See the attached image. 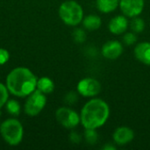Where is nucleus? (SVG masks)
I'll return each instance as SVG.
<instances>
[{
    "label": "nucleus",
    "instance_id": "1",
    "mask_svg": "<svg viewBox=\"0 0 150 150\" xmlns=\"http://www.w3.org/2000/svg\"><path fill=\"white\" fill-rule=\"evenodd\" d=\"M37 77L27 68L13 69L6 77V87L16 97L25 98L36 90Z\"/></svg>",
    "mask_w": 150,
    "mask_h": 150
},
{
    "label": "nucleus",
    "instance_id": "2",
    "mask_svg": "<svg viewBox=\"0 0 150 150\" xmlns=\"http://www.w3.org/2000/svg\"><path fill=\"white\" fill-rule=\"evenodd\" d=\"M109 115L108 104L101 98H92L82 108L80 121L85 129H97L105 124Z\"/></svg>",
    "mask_w": 150,
    "mask_h": 150
},
{
    "label": "nucleus",
    "instance_id": "3",
    "mask_svg": "<svg viewBox=\"0 0 150 150\" xmlns=\"http://www.w3.org/2000/svg\"><path fill=\"white\" fill-rule=\"evenodd\" d=\"M59 16L66 25L76 26L83 21V10L77 2L68 0L60 5Z\"/></svg>",
    "mask_w": 150,
    "mask_h": 150
},
{
    "label": "nucleus",
    "instance_id": "4",
    "mask_svg": "<svg viewBox=\"0 0 150 150\" xmlns=\"http://www.w3.org/2000/svg\"><path fill=\"white\" fill-rule=\"evenodd\" d=\"M0 134L9 145L18 146L23 139V126L16 119H8L1 123Z\"/></svg>",
    "mask_w": 150,
    "mask_h": 150
},
{
    "label": "nucleus",
    "instance_id": "5",
    "mask_svg": "<svg viewBox=\"0 0 150 150\" xmlns=\"http://www.w3.org/2000/svg\"><path fill=\"white\" fill-rule=\"evenodd\" d=\"M46 104L47 98L45 94L39 90H35L27 96V99L24 106L25 113L31 117L37 116L44 109Z\"/></svg>",
    "mask_w": 150,
    "mask_h": 150
},
{
    "label": "nucleus",
    "instance_id": "6",
    "mask_svg": "<svg viewBox=\"0 0 150 150\" xmlns=\"http://www.w3.org/2000/svg\"><path fill=\"white\" fill-rule=\"evenodd\" d=\"M55 119L60 125L68 129H73L80 121V115L74 110L68 107H60L55 112Z\"/></svg>",
    "mask_w": 150,
    "mask_h": 150
},
{
    "label": "nucleus",
    "instance_id": "7",
    "mask_svg": "<svg viewBox=\"0 0 150 150\" xmlns=\"http://www.w3.org/2000/svg\"><path fill=\"white\" fill-rule=\"evenodd\" d=\"M76 89L81 96L85 98H94L100 93L102 87L98 80L92 77H86L77 83Z\"/></svg>",
    "mask_w": 150,
    "mask_h": 150
},
{
    "label": "nucleus",
    "instance_id": "8",
    "mask_svg": "<svg viewBox=\"0 0 150 150\" xmlns=\"http://www.w3.org/2000/svg\"><path fill=\"white\" fill-rule=\"evenodd\" d=\"M120 8L126 17L134 18L142 14L144 9V0H120Z\"/></svg>",
    "mask_w": 150,
    "mask_h": 150
},
{
    "label": "nucleus",
    "instance_id": "9",
    "mask_svg": "<svg viewBox=\"0 0 150 150\" xmlns=\"http://www.w3.org/2000/svg\"><path fill=\"white\" fill-rule=\"evenodd\" d=\"M123 53L122 43L119 40H109L102 47V54L108 60H116Z\"/></svg>",
    "mask_w": 150,
    "mask_h": 150
},
{
    "label": "nucleus",
    "instance_id": "10",
    "mask_svg": "<svg viewBox=\"0 0 150 150\" xmlns=\"http://www.w3.org/2000/svg\"><path fill=\"white\" fill-rule=\"evenodd\" d=\"M112 138L116 144L120 146H125L134 140V133L128 127H120L114 131Z\"/></svg>",
    "mask_w": 150,
    "mask_h": 150
},
{
    "label": "nucleus",
    "instance_id": "11",
    "mask_svg": "<svg viewBox=\"0 0 150 150\" xmlns=\"http://www.w3.org/2000/svg\"><path fill=\"white\" fill-rule=\"evenodd\" d=\"M128 25L129 24L127 18L125 15H118L110 20L108 28L112 34L120 35L127 30Z\"/></svg>",
    "mask_w": 150,
    "mask_h": 150
},
{
    "label": "nucleus",
    "instance_id": "12",
    "mask_svg": "<svg viewBox=\"0 0 150 150\" xmlns=\"http://www.w3.org/2000/svg\"><path fill=\"white\" fill-rule=\"evenodd\" d=\"M134 56L139 62L146 65H150V42L146 41L136 45Z\"/></svg>",
    "mask_w": 150,
    "mask_h": 150
},
{
    "label": "nucleus",
    "instance_id": "13",
    "mask_svg": "<svg viewBox=\"0 0 150 150\" xmlns=\"http://www.w3.org/2000/svg\"><path fill=\"white\" fill-rule=\"evenodd\" d=\"M83 25L86 30L95 31L101 26L102 20L99 16L96 14H90L83 18Z\"/></svg>",
    "mask_w": 150,
    "mask_h": 150
},
{
    "label": "nucleus",
    "instance_id": "14",
    "mask_svg": "<svg viewBox=\"0 0 150 150\" xmlns=\"http://www.w3.org/2000/svg\"><path fill=\"white\" fill-rule=\"evenodd\" d=\"M96 5L101 12L110 13L115 11L120 5V0H97Z\"/></svg>",
    "mask_w": 150,
    "mask_h": 150
},
{
    "label": "nucleus",
    "instance_id": "15",
    "mask_svg": "<svg viewBox=\"0 0 150 150\" xmlns=\"http://www.w3.org/2000/svg\"><path fill=\"white\" fill-rule=\"evenodd\" d=\"M36 89L44 94H50L54 90V83L51 78L47 76H43L37 80Z\"/></svg>",
    "mask_w": 150,
    "mask_h": 150
},
{
    "label": "nucleus",
    "instance_id": "16",
    "mask_svg": "<svg viewBox=\"0 0 150 150\" xmlns=\"http://www.w3.org/2000/svg\"><path fill=\"white\" fill-rule=\"evenodd\" d=\"M5 106H6V110L7 112L13 115V116H18L19 113H20V105L19 103L17 101V100H9L6 102L5 104Z\"/></svg>",
    "mask_w": 150,
    "mask_h": 150
},
{
    "label": "nucleus",
    "instance_id": "17",
    "mask_svg": "<svg viewBox=\"0 0 150 150\" xmlns=\"http://www.w3.org/2000/svg\"><path fill=\"white\" fill-rule=\"evenodd\" d=\"M130 26L134 33H142L145 29V22L142 18L139 17H134L133 18L131 21Z\"/></svg>",
    "mask_w": 150,
    "mask_h": 150
},
{
    "label": "nucleus",
    "instance_id": "18",
    "mask_svg": "<svg viewBox=\"0 0 150 150\" xmlns=\"http://www.w3.org/2000/svg\"><path fill=\"white\" fill-rule=\"evenodd\" d=\"M84 138L89 144L91 145L96 144L98 139V135L96 129H85Z\"/></svg>",
    "mask_w": 150,
    "mask_h": 150
},
{
    "label": "nucleus",
    "instance_id": "19",
    "mask_svg": "<svg viewBox=\"0 0 150 150\" xmlns=\"http://www.w3.org/2000/svg\"><path fill=\"white\" fill-rule=\"evenodd\" d=\"M9 91L5 85L0 83V109L5 105L6 102L8 101Z\"/></svg>",
    "mask_w": 150,
    "mask_h": 150
},
{
    "label": "nucleus",
    "instance_id": "20",
    "mask_svg": "<svg viewBox=\"0 0 150 150\" xmlns=\"http://www.w3.org/2000/svg\"><path fill=\"white\" fill-rule=\"evenodd\" d=\"M137 41V36L134 33L129 32L123 36V42L127 46H132Z\"/></svg>",
    "mask_w": 150,
    "mask_h": 150
},
{
    "label": "nucleus",
    "instance_id": "21",
    "mask_svg": "<svg viewBox=\"0 0 150 150\" xmlns=\"http://www.w3.org/2000/svg\"><path fill=\"white\" fill-rule=\"evenodd\" d=\"M85 37H86V34L83 29H76L73 33V38L78 43L83 42L85 40Z\"/></svg>",
    "mask_w": 150,
    "mask_h": 150
},
{
    "label": "nucleus",
    "instance_id": "22",
    "mask_svg": "<svg viewBox=\"0 0 150 150\" xmlns=\"http://www.w3.org/2000/svg\"><path fill=\"white\" fill-rule=\"evenodd\" d=\"M10 54L9 52L4 48H0V65L6 63L9 61Z\"/></svg>",
    "mask_w": 150,
    "mask_h": 150
},
{
    "label": "nucleus",
    "instance_id": "23",
    "mask_svg": "<svg viewBox=\"0 0 150 150\" xmlns=\"http://www.w3.org/2000/svg\"><path fill=\"white\" fill-rule=\"evenodd\" d=\"M69 139H70V141H71L72 142H74V143H78V142L81 141L80 135H79L77 133H76V132H73V133L70 134Z\"/></svg>",
    "mask_w": 150,
    "mask_h": 150
},
{
    "label": "nucleus",
    "instance_id": "24",
    "mask_svg": "<svg viewBox=\"0 0 150 150\" xmlns=\"http://www.w3.org/2000/svg\"><path fill=\"white\" fill-rule=\"evenodd\" d=\"M116 149L114 146H111V145H105V147H104V149L105 150H114Z\"/></svg>",
    "mask_w": 150,
    "mask_h": 150
},
{
    "label": "nucleus",
    "instance_id": "25",
    "mask_svg": "<svg viewBox=\"0 0 150 150\" xmlns=\"http://www.w3.org/2000/svg\"><path fill=\"white\" fill-rule=\"evenodd\" d=\"M0 114H1V112H0ZM0 125H1V124H0Z\"/></svg>",
    "mask_w": 150,
    "mask_h": 150
}]
</instances>
